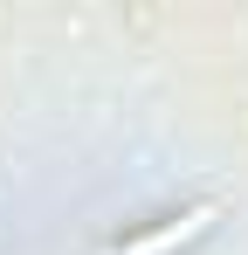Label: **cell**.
<instances>
[{"label": "cell", "instance_id": "6da1fadb", "mask_svg": "<svg viewBox=\"0 0 248 255\" xmlns=\"http://www.w3.org/2000/svg\"><path fill=\"white\" fill-rule=\"evenodd\" d=\"M214 200H200V207H186V214H172V221H159V228H145V235H131V242H118L111 255H172V249H186L193 235H207L214 228Z\"/></svg>", "mask_w": 248, "mask_h": 255}]
</instances>
